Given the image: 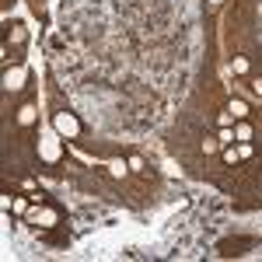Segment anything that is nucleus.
<instances>
[{
  "instance_id": "1",
  "label": "nucleus",
  "mask_w": 262,
  "mask_h": 262,
  "mask_svg": "<svg viewBox=\"0 0 262 262\" xmlns=\"http://www.w3.org/2000/svg\"><path fill=\"white\" fill-rule=\"evenodd\" d=\"M53 126H56V133L67 137V140H74L81 133V122H77V116H70V112H56L53 116Z\"/></svg>"
},
{
  "instance_id": "2",
  "label": "nucleus",
  "mask_w": 262,
  "mask_h": 262,
  "mask_svg": "<svg viewBox=\"0 0 262 262\" xmlns=\"http://www.w3.org/2000/svg\"><path fill=\"white\" fill-rule=\"evenodd\" d=\"M21 81H25V67H14V70H7V77H4V84H7L11 91H18Z\"/></svg>"
},
{
  "instance_id": "3",
  "label": "nucleus",
  "mask_w": 262,
  "mask_h": 262,
  "mask_svg": "<svg viewBox=\"0 0 262 262\" xmlns=\"http://www.w3.org/2000/svg\"><path fill=\"white\" fill-rule=\"evenodd\" d=\"M39 150H42V158H46V161H56V158H60V143H56V140H46Z\"/></svg>"
},
{
  "instance_id": "4",
  "label": "nucleus",
  "mask_w": 262,
  "mask_h": 262,
  "mask_svg": "<svg viewBox=\"0 0 262 262\" xmlns=\"http://www.w3.org/2000/svg\"><path fill=\"white\" fill-rule=\"evenodd\" d=\"M35 224H42V227H53V224H56V210H35Z\"/></svg>"
},
{
  "instance_id": "5",
  "label": "nucleus",
  "mask_w": 262,
  "mask_h": 262,
  "mask_svg": "<svg viewBox=\"0 0 262 262\" xmlns=\"http://www.w3.org/2000/svg\"><path fill=\"white\" fill-rule=\"evenodd\" d=\"M227 116H231V119H245V116H248V105H245V101H231Z\"/></svg>"
},
{
  "instance_id": "6",
  "label": "nucleus",
  "mask_w": 262,
  "mask_h": 262,
  "mask_svg": "<svg viewBox=\"0 0 262 262\" xmlns=\"http://www.w3.org/2000/svg\"><path fill=\"white\" fill-rule=\"evenodd\" d=\"M18 122H21V126H32V122H35V108H32V105H25V108L18 112Z\"/></svg>"
},
{
  "instance_id": "7",
  "label": "nucleus",
  "mask_w": 262,
  "mask_h": 262,
  "mask_svg": "<svg viewBox=\"0 0 262 262\" xmlns=\"http://www.w3.org/2000/svg\"><path fill=\"white\" fill-rule=\"evenodd\" d=\"M221 143H234V133H231L227 126H224V129H221Z\"/></svg>"
},
{
  "instance_id": "8",
  "label": "nucleus",
  "mask_w": 262,
  "mask_h": 262,
  "mask_svg": "<svg viewBox=\"0 0 262 262\" xmlns=\"http://www.w3.org/2000/svg\"><path fill=\"white\" fill-rule=\"evenodd\" d=\"M234 137H238V140H248V137H252V129H248V126H238V133H234Z\"/></svg>"
},
{
  "instance_id": "9",
  "label": "nucleus",
  "mask_w": 262,
  "mask_h": 262,
  "mask_svg": "<svg viewBox=\"0 0 262 262\" xmlns=\"http://www.w3.org/2000/svg\"><path fill=\"white\" fill-rule=\"evenodd\" d=\"M213 4H221V0H213Z\"/></svg>"
}]
</instances>
